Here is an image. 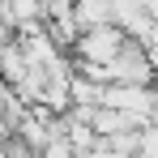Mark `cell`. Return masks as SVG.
<instances>
[{
    "label": "cell",
    "mask_w": 158,
    "mask_h": 158,
    "mask_svg": "<svg viewBox=\"0 0 158 158\" xmlns=\"http://www.w3.org/2000/svg\"><path fill=\"white\" fill-rule=\"evenodd\" d=\"M73 22H77V30H90V26L115 22V13L107 0H73Z\"/></svg>",
    "instance_id": "obj_1"
}]
</instances>
